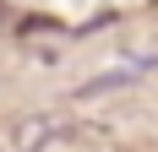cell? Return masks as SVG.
<instances>
[{
	"label": "cell",
	"mask_w": 158,
	"mask_h": 152,
	"mask_svg": "<svg viewBox=\"0 0 158 152\" xmlns=\"http://www.w3.org/2000/svg\"><path fill=\"white\" fill-rule=\"evenodd\" d=\"M82 136L77 125H65L55 120V114H16L11 130H6V141H11V152H49V147H60V141Z\"/></svg>",
	"instance_id": "6da1fadb"
},
{
	"label": "cell",
	"mask_w": 158,
	"mask_h": 152,
	"mask_svg": "<svg viewBox=\"0 0 158 152\" xmlns=\"http://www.w3.org/2000/svg\"><path fill=\"white\" fill-rule=\"evenodd\" d=\"M158 60H136L126 65V71H104V76H87V82H77V98H104V92H120V87H136V76H147Z\"/></svg>",
	"instance_id": "7a4b0ae2"
}]
</instances>
